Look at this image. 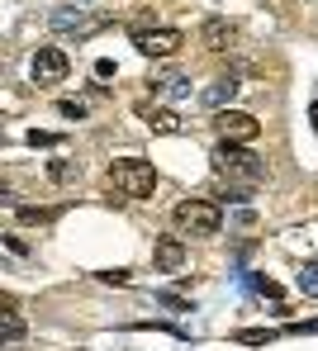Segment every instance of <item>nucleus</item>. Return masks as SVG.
<instances>
[{
  "mask_svg": "<svg viewBox=\"0 0 318 351\" xmlns=\"http://www.w3.org/2000/svg\"><path fill=\"white\" fill-rule=\"evenodd\" d=\"M76 5H95V0H76Z\"/></svg>",
  "mask_w": 318,
  "mask_h": 351,
  "instance_id": "28",
  "label": "nucleus"
},
{
  "mask_svg": "<svg viewBox=\"0 0 318 351\" xmlns=\"http://www.w3.org/2000/svg\"><path fill=\"white\" fill-rule=\"evenodd\" d=\"M276 337H280L276 328H238V332H233V342H238V347H271Z\"/></svg>",
  "mask_w": 318,
  "mask_h": 351,
  "instance_id": "13",
  "label": "nucleus"
},
{
  "mask_svg": "<svg viewBox=\"0 0 318 351\" xmlns=\"http://www.w3.org/2000/svg\"><path fill=\"white\" fill-rule=\"evenodd\" d=\"M24 138H29V147H58V143H62V138H58V133H48V128H29Z\"/></svg>",
  "mask_w": 318,
  "mask_h": 351,
  "instance_id": "18",
  "label": "nucleus"
},
{
  "mask_svg": "<svg viewBox=\"0 0 318 351\" xmlns=\"http://www.w3.org/2000/svg\"><path fill=\"white\" fill-rule=\"evenodd\" d=\"M285 332H290V337H299V332H318V318H309V323H285Z\"/></svg>",
  "mask_w": 318,
  "mask_h": 351,
  "instance_id": "23",
  "label": "nucleus"
},
{
  "mask_svg": "<svg viewBox=\"0 0 318 351\" xmlns=\"http://www.w3.org/2000/svg\"><path fill=\"white\" fill-rule=\"evenodd\" d=\"M110 190L119 195V199H152V190H157V167L152 162H143V157H119V162H110Z\"/></svg>",
  "mask_w": 318,
  "mask_h": 351,
  "instance_id": "1",
  "label": "nucleus"
},
{
  "mask_svg": "<svg viewBox=\"0 0 318 351\" xmlns=\"http://www.w3.org/2000/svg\"><path fill=\"white\" fill-rule=\"evenodd\" d=\"M171 219H176V228L191 237H214L223 228V209L214 204V199H181L176 209H171Z\"/></svg>",
  "mask_w": 318,
  "mask_h": 351,
  "instance_id": "3",
  "label": "nucleus"
},
{
  "mask_svg": "<svg viewBox=\"0 0 318 351\" xmlns=\"http://www.w3.org/2000/svg\"><path fill=\"white\" fill-rule=\"evenodd\" d=\"M162 95H171V100L191 95V76H171V81H162Z\"/></svg>",
  "mask_w": 318,
  "mask_h": 351,
  "instance_id": "17",
  "label": "nucleus"
},
{
  "mask_svg": "<svg viewBox=\"0 0 318 351\" xmlns=\"http://www.w3.org/2000/svg\"><path fill=\"white\" fill-rule=\"evenodd\" d=\"M214 171L223 176L228 185H247L252 190L256 180H266V162L256 157L252 147H243V143H219L214 147Z\"/></svg>",
  "mask_w": 318,
  "mask_h": 351,
  "instance_id": "2",
  "label": "nucleus"
},
{
  "mask_svg": "<svg viewBox=\"0 0 318 351\" xmlns=\"http://www.w3.org/2000/svg\"><path fill=\"white\" fill-rule=\"evenodd\" d=\"M58 214H62L58 204H19V209H14V219H19V223H53Z\"/></svg>",
  "mask_w": 318,
  "mask_h": 351,
  "instance_id": "12",
  "label": "nucleus"
},
{
  "mask_svg": "<svg viewBox=\"0 0 318 351\" xmlns=\"http://www.w3.org/2000/svg\"><path fill=\"white\" fill-rule=\"evenodd\" d=\"M243 285L256 290V294H266V299H280V285H276V280H266V276H243Z\"/></svg>",
  "mask_w": 318,
  "mask_h": 351,
  "instance_id": "15",
  "label": "nucleus"
},
{
  "mask_svg": "<svg viewBox=\"0 0 318 351\" xmlns=\"http://www.w3.org/2000/svg\"><path fill=\"white\" fill-rule=\"evenodd\" d=\"M95 280H100V285H128L133 276H128L124 266H114V271H95Z\"/></svg>",
  "mask_w": 318,
  "mask_h": 351,
  "instance_id": "20",
  "label": "nucleus"
},
{
  "mask_svg": "<svg viewBox=\"0 0 318 351\" xmlns=\"http://www.w3.org/2000/svg\"><path fill=\"white\" fill-rule=\"evenodd\" d=\"M29 337V323L19 313H0V342H24Z\"/></svg>",
  "mask_w": 318,
  "mask_h": 351,
  "instance_id": "14",
  "label": "nucleus"
},
{
  "mask_svg": "<svg viewBox=\"0 0 318 351\" xmlns=\"http://www.w3.org/2000/svg\"><path fill=\"white\" fill-rule=\"evenodd\" d=\"M157 304H167V308H176V313H191V299H181L176 290H157Z\"/></svg>",
  "mask_w": 318,
  "mask_h": 351,
  "instance_id": "19",
  "label": "nucleus"
},
{
  "mask_svg": "<svg viewBox=\"0 0 318 351\" xmlns=\"http://www.w3.org/2000/svg\"><path fill=\"white\" fill-rule=\"evenodd\" d=\"M48 176H53V180H71V176H76V167H71V162H53V167H48Z\"/></svg>",
  "mask_w": 318,
  "mask_h": 351,
  "instance_id": "22",
  "label": "nucleus"
},
{
  "mask_svg": "<svg viewBox=\"0 0 318 351\" xmlns=\"http://www.w3.org/2000/svg\"><path fill=\"white\" fill-rule=\"evenodd\" d=\"M238 90H243V81L228 71V76H219L214 86H204V95H199V100H204V105L219 114V110H233V95H238Z\"/></svg>",
  "mask_w": 318,
  "mask_h": 351,
  "instance_id": "9",
  "label": "nucleus"
},
{
  "mask_svg": "<svg viewBox=\"0 0 318 351\" xmlns=\"http://www.w3.org/2000/svg\"><path fill=\"white\" fill-rule=\"evenodd\" d=\"M95 76H100V81H110V76H114V62L100 58V62H95Z\"/></svg>",
  "mask_w": 318,
  "mask_h": 351,
  "instance_id": "24",
  "label": "nucleus"
},
{
  "mask_svg": "<svg viewBox=\"0 0 318 351\" xmlns=\"http://www.w3.org/2000/svg\"><path fill=\"white\" fill-rule=\"evenodd\" d=\"M152 261H157V271L176 276V271L186 266V242H181V237H157V247H152Z\"/></svg>",
  "mask_w": 318,
  "mask_h": 351,
  "instance_id": "10",
  "label": "nucleus"
},
{
  "mask_svg": "<svg viewBox=\"0 0 318 351\" xmlns=\"http://www.w3.org/2000/svg\"><path fill=\"white\" fill-rule=\"evenodd\" d=\"M309 119H314V133H318V105H309Z\"/></svg>",
  "mask_w": 318,
  "mask_h": 351,
  "instance_id": "26",
  "label": "nucleus"
},
{
  "mask_svg": "<svg viewBox=\"0 0 318 351\" xmlns=\"http://www.w3.org/2000/svg\"><path fill=\"white\" fill-rule=\"evenodd\" d=\"M29 71H34V81H38V86H53V81H66L71 58H66L62 48H38L34 62H29Z\"/></svg>",
  "mask_w": 318,
  "mask_h": 351,
  "instance_id": "7",
  "label": "nucleus"
},
{
  "mask_svg": "<svg viewBox=\"0 0 318 351\" xmlns=\"http://www.w3.org/2000/svg\"><path fill=\"white\" fill-rule=\"evenodd\" d=\"M0 199H10V185H5V180H0Z\"/></svg>",
  "mask_w": 318,
  "mask_h": 351,
  "instance_id": "27",
  "label": "nucleus"
},
{
  "mask_svg": "<svg viewBox=\"0 0 318 351\" xmlns=\"http://www.w3.org/2000/svg\"><path fill=\"white\" fill-rule=\"evenodd\" d=\"M133 48L143 58H176L186 48V34L181 29H167V24H152V29H138L133 34Z\"/></svg>",
  "mask_w": 318,
  "mask_h": 351,
  "instance_id": "5",
  "label": "nucleus"
},
{
  "mask_svg": "<svg viewBox=\"0 0 318 351\" xmlns=\"http://www.w3.org/2000/svg\"><path fill=\"white\" fill-rule=\"evenodd\" d=\"M58 114H62V119H86V105H81V100H62Z\"/></svg>",
  "mask_w": 318,
  "mask_h": 351,
  "instance_id": "21",
  "label": "nucleus"
},
{
  "mask_svg": "<svg viewBox=\"0 0 318 351\" xmlns=\"http://www.w3.org/2000/svg\"><path fill=\"white\" fill-rule=\"evenodd\" d=\"M214 133H219L223 143L252 147L256 133H261V123H256V114H247V110H219V114H214Z\"/></svg>",
  "mask_w": 318,
  "mask_h": 351,
  "instance_id": "6",
  "label": "nucleus"
},
{
  "mask_svg": "<svg viewBox=\"0 0 318 351\" xmlns=\"http://www.w3.org/2000/svg\"><path fill=\"white\" fill-rule=\"evenodd\" d=\"M138 114L147 119V128H152V133H181V128H186L181 114H176V110H167V105H138Z\"/></svg>",
  "mask_w": 318,
  "mask_h": 351,
  "instance_id": "11",
  "label": "nucleus"
},
{
  "mask_svg": "<svg viewBox=\"0 0 318 351\" xmlns=\"http://www.w3.org/2000/svg\"><path fill=\"white\" fill-rule=\"evenodd\" d=\"M299 294H309V299H318V261H309V266L299 271Z\"/></svg>",
  "mask_w": 318,
  "mask_h": 351,
  "instance_id": "16",
  "label": "nucleus"
},
{
  "mask_svg": "<svg viewBox=\"0 0 318 351\" xmlns=\"http://www.w3.org/2000/svg\"><path fill=\"white\" fill-rule=\"evenodd\" d=\"M199 43H204V53H228V48L238 43V24H233V19H204Z\"/></svg>",
  "mask_w": 318,
  "mask_h": 351,
  "instance_id": "8",
  "label": "nucleus"
},
{
  "mask_svg": "<svg viewBox=\"0 0 318 351\" xmlns=\"http://www.w3.org/2000/svg\"><path fill=\"white\" fill-rule=\"evenodd\" d=\"M105 24H110V19L95 14V10H86V5H62V10L48 14V29H53V34H66V38H90V34H100Z\"/></svg>",
  "mask_w": 318,
  "mask_h": 351,
  "instance_id": "4",
  "label": "nucleus"
},
{
  "mask_svg": "<svg viewBox=\"0 0 318 351\" xmlns=\"http://www.w3.org/2000/svg\"><path fill=\"white\" fill-rule=\"evenodd\" d=\"M14 308H19V299H14L10 290H0V313H14Z\"/></svg>",
  "mask_w": 318,
  "mask_h": 351,
  "instance_id": "25",
  "label": "nucleus"
}]
</instances>
